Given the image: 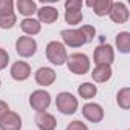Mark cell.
<instances>
[{
  "instance_id": "6da1fadb",
  "label": "cell",
  "mask_w": 130,
  "mask_h": 130,
  "mask_svg": "<svg viewBox=\"0 0 130 130\" xmlns=\"http://www.w3.org/2000/svg\"><path fill=\"white\" fill-rule=\"evenodd\" d=\"M95 34H96V31L90 25H84L78 29H63L60 32L63 43L69 47H81V46L93 41Z\"/></svg>"
},
{
  "instance_id": "7a4b0ae2",
  "label": "cell",
  "mask_w": 130,
  "mask_h": 130,
  "mask_svg": "<svg viewBox=\"0 0 130 130\" xmlns=\"http://www.w3.org/2000/svg\"><path fill=\"white\" fill-rule=\"evenodd\" d=\"M68 68L72 74L75 75H84L89 72L90 69V60L86 54H81V52H75V54H71L68 55Z\"/></svg>"
},
{
  "instance_id": "3957f363",
  "label": "cell",
  "mask_w": 130,
  "mask_h": 130,
  "mask_svg": "<svg viewBox=\"0 0 130 130\" xmlns=\"http://www.w3.org/2000/svg\"><path fill=\"white\" fill-rule=\"evenodd\" d=\"M46 58L55 64V66H61V64L66 63L68 60V51H66V46L63 43L54 40V41H49L46 44Z\"/></svg>"
},
{
  "instance_id": "277c9868",
  "label": "cell",
  "mask_w": 130,
  "mask_h": 130,
  "mask_svg": "<svg viewBox=\"0 0 130 130\" xmlns=\"http://www.w3.org/2000/svg\"><path fill=\"white\" fill-rule=\"evenodd\" d=\"M55 106L63 115H74L78 110V100L69 92H60L55 98Z\"/></svg>"
},
{
  "instance_id": "5b68a950",
  "label": "cell",
  "mask_w": 130,
  "mask_h": 130,
  "mask_svg": "<svg viewBox=\"0 0 130 130\" xmlns=\"http://www.w3.org/2000/svg\"><path fill=\"white\" fill-rule=\"evenodd\" d=\"M29 104L31 107L40 113V112H46L47 107L51 106V93L44 89H38V90H34L29 96Z\"/></svg>"
},
{
  "instance_id": "8992f818",
  "label": "cell",
  "mask_w": 130,
  "mask_h": 130,
  "mask_svg": "<svg viewBox=\"0 0 130 130\" xmlns=\"http://www.w3.org/2000/svg\"><path fill=\"white\" fill-rule=\"evenodd\" d=\"M93 61L95 64L98 66V64H107V66H110V64L115 61V51L110 44H100L95 47L93 51Z\"/></svg>"
},
{
  "instance_id": "52a82bcc",
  "label": "cell",
  "mask_w": 130,
  "mask_h": 130,
  "mask_svg": "<svg viewBox=\"0 0 130 130\" xmlns=\"http://www.w3.org/2000/svg\"><path fill=\"white\" fill-rule=\"evenodd\" d=\"M15 51L20 57L29 58L37 52V41L32 37H28V35L19 37V40L15 41Z\"/></svg>"
},
{
  "instance_id": "ba28073f",
  "label": "cell",
  "mask_w": 130,
  "mask_h": 130,
  "mask_svg": "<svg viewBox=\"0 0 130 130\" xmlns=\"http://www.w3.org/2000/svg\"><path fill=\"white\" fill-rule=\"evenodd\" d=\"M81 112H83V116H84L87 121L93 122V124L101 122L103 118H104V109H103L100 104H96V103H86V104L83 106Z\"/></svg>"
},
{
  "instance_id": "9c48e42d",
  "label": "cell",
  "mask_w": 130,
  "mask_h": 130,
  "mask_svg": "<svg viewBox=\"0 0 130 130\" xmlns=\"http://www.w3.org/2000/svg\"><path fill=\"white\" fill-rule=\"evenodd\" d=\"M109 17H110L112 22L121 25V23H125L128 20L130 12H128V8L125 6V3H122V2H112V8H110Z\"/></svg>"
},
{
  "instance_id": "30bf717a",
  "label": "cell",
  "mask_w": 130,
  "mask_h": 130,
  "mask_svg": "<svg viewBox=\"0 0 130 130\" xmlns=\"http://www.w3.org/2000/svg\"><path fill=\"white\" fill-rule=\"evenodd\" d=\"M22 128V118L19 113L9 110L0 118V130H20Z\"/></svg>"
},
{
  "instance_id": "8fae6325",
  "label": "cell",
  "mask_w": 130,
  "mask_h": 130,
  "mask_svg": "<svg viewBox=\"0 0 130 130\" xmlns=\"http://www.w3.org/2000/svg\"><path fill=\"white\" fill-rule=\"evenodd\" d=\"M34 78H35V83L38 84V86H51V84H54L55 83V80H57V74H55V71L52 69V68H40V69H37V72H35V75H34Z\"/></svg>"
},
{
  "instance_id": "7c38bea8",
  "label": "cell",
  "mask_w": 130,
  "mask_h": 130,
  "mask_svg": "<svg viewBox=\"0 0 130 130\" xmlns=\"http://www.w3.org/2000/svg\"><path fill=\"white\" fill-rule=\"evenodd\" d=\"M9 74L15 81H25L31 77V66L26 61H15L11 66Z\"/></svg>"
},
{
  "instance_id": "4fadbf2b",
  "label": "cell",
  "mask_w": 130,
  "mask_h": 130,
  "mask_svg": "<svg viewBox=\"0 0 130 130\" xmlns=\"http://www.w3.org/2000/svg\"><path fill=\"white\" fill-rule=\"evenodd\" d=\"M35 124L40 130H55L57 128V119L49 112H40L35 115Z\"/></svg>"
},
{
  "instance_id": "5bb4252c",
  "label": "cell",
  "mask_w": 130,
  "mask_h": 130,
  "mask_svg": "<svg viewBox=\"0 0 130 130\" xmlns=\"http://www.w3.org/2000/svg\"><path fill=\"white\" fill-rule=\"evenodd\" d=\"M37 15H38V22L40 23H46V25H51L54 22L58 20V9L54 8V6H41L40 9H37Z\"/></svg>"
},
{
  "instance_id": "9a60e30c",
  "label": "cell",
  "mask_w": 130,
  "mask_h": 130,
  "mask_svg": "<svg viewBox=\"0 0 130 130\" xmlns=\"http://www.w3.org/2000/svg\"><path fill=\"white\" fill-rule=\"evenodd\" d=\"M92 78L96 83H106L112 78V66H107V64H98L95 66V69L92 71Z\"/></svg>"
},
{
  "instance_id": "2e32d148",
  "label": "cell",
  "mask_w": 130,
  "mask_h": 130,
  "mask_svg": "<svg viewBox=\"0 0 130 130\" xmlns=\"http://www.w3.org/2000/svg\"><path fill=\"white\" fill-rule=\"evenodd\" d=\"M86 5H87L89 8H92L93 12H95L98 17L109 15L110 8H112V2H110V0H90V2H87Z\"/></svg>"
},
{
  "instance_id": "e0dca14e",
  "label": "cell",
  "mask_w": 130,
  "mask_h": 130,
  "mask_svg": "<svg viewBox=\"0 0 130 130\" xmlns=\"http://www.w3.org/2000/svg\"><path fill=\"white\" fill-rule=\"evenodd\" d=\"M20 28H22V31L29 37V35H37L40 31H41V23L38 22V20H35V19H25V20H22V23H20Z\"/></svg>"
},
{
  "instance_id": "ac0fdd59",
  "label": "cell",
  "mask_w": 130,
  "mask_h": 130,
  "mask_svg": "<svg viewBox=\"0 0 130 130\" xmlns=\"http://www.w3.org/2000/svg\"><path fill=\"white\" fill-rule=\"evenodd\" d=\"M17 9L22 15H25L26 19H31L34 14H37V3L34 0H19Z\"/></svg>"
},
{
  "instance_id": "d6986e66",
  "label": "cell",
  "mask_w": 130,
  "mask_h": 130,
  "mask_svg": "<svg viewBox=\"0 0 130 130\" xmlns=\"http://www.w3.org/2000/svg\"><path fill=\"white\" fill-rule=\"evenodd\" d=\"M115 43H116V49H118V52H121V54H128L130 52V32H119L118 35H116V40H115Z\"/></svg>"
},
{
  "instance_id": "ffe728a7",
  "label": "cell",
  "mask_w": 130,
  "mask_h": 130,
  "mask_svg": "<svg viewBox=\"0 0 130 130\" xmlns=\"http://www.w3.org/2000/svg\"><path fill=\"white\" fill-rule=\"evenodd\" d=\"M98 93V89L93 83H83L78 86V95L83 100H92Z\"/></svg>"
},
{
  "instance_id": "44dd1931",
  "label": "cell",
  "mask_w": 130,
  "mask_h": 130,
  "mask_svg": "<svg viewBox=\"0 0 130 130\" xmlns=\"http://www.w3.org/2000/svg\"><path fill=\"white\" fill-rule=\"evenodd\" d=\"M116 103L122 110H127L130 107V87H122L118 90Z\"/></svg>"
},
{
  "instance_id": "7402d4cb",
  "label": "cell",
  "mask_w": 130,
  "mask_h": 130,
  "mask_svg": "<svg viewBox=\"0 0 130 130\" xmlns=\"http://www.w3.org/2000/svg\"><path fill=\"white\" fill-rule=\"evenodd\" d=\"M64 20H66V23L75 26L78 23H81L83 20V12L80 9H66V12H64Z\"/></svg>"
},
{
  "instance_id": "603a6c76",
  "label": "cell",
  "mask_w": 130,
  "mask_h": 130,
  "mask_svg": "<svg viewBox=\"0 0 130 130\" xmlns=\"http://www.w3.org/2000/svg\"><path fill=\"white\" fill-rule=\"evenodd\" d=\"M17 22L15 14H8V15H0V28L2 29H11Z\"/></svg>"
},
{
  "instance_id": "cb8c5ba5",
  "label": "cell",
  "mask_w": 130,
  "mask_h": 130,
  "mask_svg": "<svg viewBox=\"0 0 130 130\" xmlns=\"http://www.w3.org/2000/svg\"><path fill=\"white\" fill-rule=\"evenodd\" d=\"M14 14V2L12 0H0V15Z\"/></svg>"
},
{
  "instance_id": "d4e9b609",
  "label": "cell",
  "mask_w": 130,
  "mask_h": 130,
  "mask_svg": "<svg viewBox=\"0 0 130 130\" xmlns=\"http://www.w3.org/2000/svg\"><path fill=\"white\" fill-rule=\"evenodd\" d=\"M83 2L81 0H66V2H64V8L66 9H83Z\"/></svg>"
},
{
  "instance_id": "484cf974",
  "label": "cell",
  "mask_w": 130,
  "mask_h": 130,
  "mask_svg": "<svg viewBox=\"0 0 130 130\" xmlns=\"http://www.w3.org/2000/svg\"><path fill=\"white\" fill-rule=\"evenodd\" d=\"M8 63H9V54L3 47H0V71H3L8 66Z\"/></svg>"
},
{
  "instance_id": "4316f807",
  "label": "cell",
  "mask_w": 130,
  "mask_h": 130,
  "mask_svg": "<svg viewBox=\"0 0 130 130\" xmlns=\"http://www.w3.org/2000/svg\"><path fill=\"white\" fill-rule=\"evenodd\" d=\"M66 130H89V128H87V125H86L84 122H81V121L75 119V121L69 122V125L66 127Z\"/></svg>"
},
{
  "instance_id": "83f0119b",
  "label": "cell",
  "mask_w": 130,
  "mask_h": 130,
  "mask_svg": "<svg viewBox=\"0 0 130 130\" xmlns=\"http://www.w3.org/2000/svg\"><path fill=\"white\" fill-rule=\"evenodd\" d=\"M6 112H9V106H8V103H5L3 100H0V118H2Z\"/></svg>"
},
{
  "instance_id": "f1b7e54d",
  "label": "cell",
  "mask_w": 130,
  "mask_h": 130,
  "mask_svg": "<svg viewBox=\"0 0 130 130\" xmlns=\"http://www.w3.org/2000/svg\"><path fill=\"white\" fill-rule=\"evenodd\" d=\"M0 86H2V80H0Z\"/></svg>"
}]
</instances>
